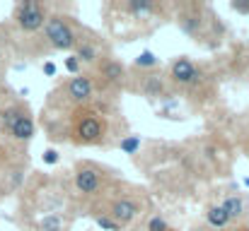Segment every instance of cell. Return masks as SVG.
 I'll use <instances>...</instances> for the list:
<instances>
[{
  "instance_id": "cell-1",
  "label": "cell",
  "mask_w": 249,
  "mask_h": 231,
  "mask_svg": "<svg viewBox=\"0 0 249 231\" xmlns=\"http://www.w3.org/2000/svg\"><path fill=\"white\" fill-rule=\"evenodd\" d=\"M104 24L121 41H138L153 34L167 15H172V5L160 0H114L102 5Z\"/></svg>"
},
{
  "instance_id": "cell-2",
  "label": "cell",
  "mask_w": 249,
  "mask_h": 231,
  "mask_svg": "<svg viewBox=\"0 0 249 231\" xmlns=\"http://www.w3.org/2000/svg\"><path fill=\"white\" fill-rule=\"evenodd\" d=\"M174 22L184 36H189L194 44L206 48H218L225 39V24L213 12L211 5L203 2H177L172 5Z\"/></svg>"
},
{
  "instance_id": "cell-3",
  "label": "cell",
  "mask_w": 249,
  "mask_h": 231,
  "mask_svg": "<svg viewBox=\"0 0 249 231\" xmlns=\"http://www.w3.org/2000/svg\"><path fill=\"white\" fill-rule=\"evenodd\" d=\"M109 118L94 104L68 111L63 118V142H71L75 147H102L109 142Z\"/></svg>"
},
{
  "instance_id": "cell-4",
  "label": "cell",
  "mask_w": 249,
  "mask_h": 231,
  "mask_svg": "<svg viewBox=\"0 0 249 231\" xmlns=\"http://www.w3.org/2000/svg\"><path fill=\"white\" fill-rule=\"evenodd\" d=\"M167 82H169V89H177L181 92L186 99H201V101H208L211 94H213V77L211 73L196 63L194 58L189 56H177L169 65V73H167Z\"/></svg>"
},
{
  "instance_id": "cell-5",
  "label": "cell",
  "mask_w": 249,
  "mask_h": 231,
  "mask_svg": "<svg viewBox=\"0 0 249 231\" xmlns=\"http://www.w3.org/2000/svg\"><path fill=\"white\" fill-rule=\"evenodd\" d=\"M116 171H109L102 164L94 161H78L75 171H73V193L78 200L85 202H99L107 193H109V176H114Z\"/></svg>"
},
{
  "instance_id": "cell-6",
  "label": "cell",
  "mask_w": 249,
  "mask_h": 231,
  "mask_svg": "<svg viewBox=\"0 0 249 231\" xmlns=\"http://www.w3.org/2000/svg\"><path fill=\"white\" fill-rule=\"evenodd\" d=\"M94 96H97V82L94 77L83 73V75L68 77L63 84H58V89L49 94V106L63 108L68 113V111L94 104Z\"/></svg>"
},
{
  "instance_id": "cell-7",
  "label": "cell",
  "mask_w": 249,
  "mask_h": 231,
  "mask_svg": "<svg viewBox=\"0 0 249 231\" xmlns=\"http://www.w3.org/2000/svg\"><path fill=\"white\" fill-rule=\"evenodd\" d=\"M78 31H80V22H75L73 17H68L63 12H51L41 29V41H44L46 51L73 53V48L78 44Z\"/></svg>"
},
{
  "instance_id": "cell-8",
  "label": "cell",
  "mask_w": 249,
  "mask_h": 231,
  "mask_svg": "<svg viewBox=\"0 0 249 231\" xmlns=\"http://www.w3.org/2000/svg\"><path fill=\"white\" fill-rule=\"evenodd\" d=\"M94 210L109 215L124 229V227H131L143 215L145 202L136 193H131V190H111L109 188V193L99 200V207H94Z\"/></svg>"
},
{
  "instance_id": "cell-9",
  "label": "cell",
  "mask_w": 249,
  "mask_h": 231,
  "mask_svg": "<svg viewBox=\"0 0 249 231\" xmlns=\"http://www.w3.org/2000/svg\"><path fill=\"white\" fill-rule=\"evenodd\" d=\"M0 128L12 138L15 142H29L36 135V123L27 104L15 101L0 111Z\"/></svg>"
},
{
  "instance_id": "cell-10",
  "label": "cell",
  "mask_w": 249,
  "mask_h": 231,
  "mask_svg": "<svg viewBox=\"0 0 249 231\" xmlns=\"http://www.w3.org/2000/svg\"><path fill=\"white\" fill-rule=\"evenodd\" d=\"M49 15H51V10L41 0H22V2H17L12 7V22H15V27L22 34H29V36L41 34Z\"/></svg>"
},
{
  "instance_id": "cell-11",
  "label": "cell",
  "mask_w": 249,
  "mask_h": 231,
  "mask_svg": "<svg viewBox=\"0 0 249 231\" xmlns=\"http://www.w3.org/2000/svg\"><path fill=\"white\" fill-rule=\"evenodd\" d=\"M126 89L136 92L138 96H143L148 101H165L169 96V82H167V75L160 70H150V73L128 70Z\"/></svg>"
},
{
  "instance_id": "cell-12",
  "label": "cell",
  "mask_w": 249,
  "mask_h": 231,
  "mask_svg": "<svg viewBox=\"0 0 249 231\" xmlns=\"http://www.w3.org/2000/svg\"><path fill=\"white\" fill-rule=\"evenodd\" d=\"M94 82H97V87L99 84H104L107 89H111V92H119V89H126V82H128V68L119 61V58H114V56H104L97 65H94Z\"/></svg>"
},
{
  "instance_id": "cell-13",
  "label": "cell",
  "mask_w": 249,
  "mask_h": 231,
  "mask_svg": "<svg viewBox=\"0 0 249 231\" xmlns=\"http://www.w3.org/2000/svg\"><path fill=\"white\" fill-rule=\"evenodd\" d=\"M73 56L80 61V65H89V68H94V65L107 56V53H104V48H102L99 36H97V34H92L87 27L80 24L78 44H75V48H73Z\"/></svg>"
},
{
  "instance_id": "cell-14",
  "label": "cell",
  "mask_w": 249,
  "mask_h": 231,
  "mask_svg": "<svg viewBox=\"0 0 249 231\" xmlns=\"http://www.w3.org/2000/svg\"><path fill=\"white\" fill-rule=\"evenodd\" d=\"M218 205L225 210V215L230 217L232 227H240V224L249 222V195L247 193L232 190V193H228Z\"/></svg>"
},
{
  "instance_id": "cell-15",
  "label": "cell",
  "mask_w": 249,
  "mask_h": 231,
  "mask_svg": "<svg viewBox=\"0 0 249 231\" xmlns=\"http://www.w3.org/2000/svg\"><path fill=\"white\" fill-rule=\"evenodd\" d=\"M203 224H206V229H211V231H225L232 227L230 217L225 215V210H223L218 202H211V205L206 207V212H203Z\"/></svg>"
},
{
  "instance_id": "cell-16",
  "label": "cell",
  "mask_w": 249,
  "mask_h": 231,
  "mask_svg": "<svg viewBox=\"0 0 249 231\" xmlns=\"http://www.w3.org/2000/svg\"><path fill=\"white\" fill-rule=\"evenodd\" d=\"M131 70H138V73L160 70V58H158L153 51H141V53H138V58L131 63Z\"/></svg>"
},
{
  "instance_id": "cell-17",
  "label": "cell",
  "mask_w": 249,
  "mask_h": 231,
  "mask_svg": "<svg viewBox=\"0 0 249 231\" xmlns=\"http://www.w3.org/2000/svg\"><path fill=\"white\" fill-rule=\"evenodd\" d=\"M165 229H169V222H167L162 215H150L148 217V222L143 224V231H165Z\"/></svg>"
},
{
  "instance_id": "cell-18",
  "label": "cell",
  "mask_w": 249,
  "mask_h": 231,
  "mask_svg": "<svg viewBox=\"0 0 249 231\" xmlns=\"http://www.w3.org/2000/svg\"><path fill=\"white\" fill-rule=\"evenodd\" d=\"M141 147V138L138 135H124L119 140V150H124L126 154H136Z\"/></svg>"
},
{
  "instance_id": "cell-19",
  "label": "cell",
  "mask_w": 249,
  "mask_h": 231,
  "mask_svg": "<svg viewBox=\"0 0 249 231\" xmlns=\"http://www.w3.org/2000/svg\"><path fill=\"white\" fill-rule=\"evenodd\" d=\"M94 215V222H97V227H102L104 231H124L109 215H104V212H92Z\"/></svg>"
},
{
  "instance_id": "cell-20",
  "label": "cell",
  "mask_w": 249,
  "mask_h": 231,
  "mask_svg": "<svg viewBox=\"0 0 249 231\" xmlns=\"http://www.w3.org/2000/svg\"><path fill=\"white\" fill-rule=\"evenodd\" d=\"M66 70L71 73V77H75V75H83V65H80V61L71 53L68 58H66Z\"/></svg>"
},
{
  "instance_id": "cell-21",
  "label": "cell",
  "mask_w": 249,
  "mask_h": 231,
  "mask_svg": "<svg viewBox=\"0 0 249 231\" xmlns=\"http://www.w3.org/2000/svg\"><path fill=\"white\" fill-rule=\"evenodd\" d=\"M230 10H235L240 15H249V0H232L230 2Z\"/></svg>"
},
{
  "instance_id": "cell-22",
  "label": "cell",
  "mask_w": 249,
  "mask_h": 231,
  "mask_svg": "<svg viewBox=\"0 0 249 231\" xmlns=\"http://www.w3.org/2000/svg\"><path fill=\"white\" fill-rule=\"evenodd\" d=\"M41 159H44V164H49V166H51V164H58V161H61V154L56 152V150H46Z\"/></svg>"
},
{
  "instance_id": "cell-23",
  "label": "cell",
  "mask_w": 249,
  "mask_h": 231,
  "mask_svg": "<svg viewBox=\"0 0 249 231\" xmlns=\"http://www.w3.org/2000/svg\"><path fill=\"white\" fill-rule=\"evenodd\" d=\"M41 73H44L46 77H56L58 68H56V63H53V61H46V63L41 65Z\"/></svg>"
},
{
  "instance_id": "cell-24",
  "label": "cell",
  "mask_w": 249,
  "mask_h": 231,
  "mask_svg": "<svg viewBox=\"0 0 249 231\" xmlns=\"http://www.w3.org/2000/svg\"><path fill=\"white\" fill-rule=\"evenodd\" d=\"M242 152H245V156L249 159V133L247 135H242Z\"/></svg>"
},
{
  "instance_id": "cell-25",
  "label": "cell",
  "mask_w": 249,
  "mask_h": 231,
  "mask_svg": "<svg viewBox=\"0 0 249 231\" xmlns=\"http://www.w3.org/2000/svg\"><path fill=\"white\" fill-rule=\"evenodd\" d=\"M225 231H249V224H240V227H230Z\"/></svg>"
},
{
  "instance_id": "cell-26",
  "label": "cell",
  "mask_w": 249,
  "mask_h": 231,
  "mask_svg": "<svg viewBox=\"0 0 249 231\" xmlns=\"http://www.w3.org/2000/svg\"><path fill=\"white\" fill-rule=\"evenodd\" d=\"M242 183H245V185H247V188H249V178H245V181H242Z\"/></svg>"
},
{
  "instance_id": "cell-27",
  "label": "cell",
  "mask_w": 249,
  "mask_h": 231,
  "mask_svg": "<svg viewBox=\"0 0 249 231\" xmlns=\"http://www.w3.org/2000/svg\"><path fill=\"white\" fill-rule=\"evenodd\" d=\"M165 231H177V229H174V227H169V229H165Z\"/></svg>"
},
{
  "instance_id": "cell-28",
  "label": "cell",
  "mask_w": 249,
  "mask_h": 231,
  "mask_svg": "<svg viewBox=\"0 0 249 231\" xmlns=\"http://www.w3.org/2000/svg\"><path fill=\"white\" fill-rule=\"evenodd\" d=\"M247 58H249V56H247Z\"/></svg>"
}]
</instances>
